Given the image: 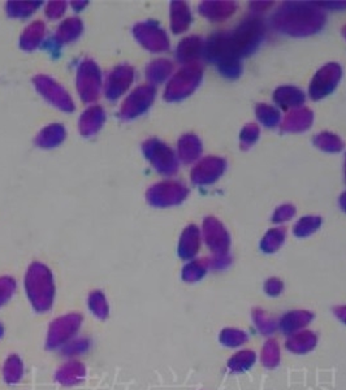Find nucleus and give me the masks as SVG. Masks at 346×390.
<instances>
[{"label":"nucleus","instance_id":"10","mask_svg":"<svg viewBox=\"0 0 346 390\" xmlns=\"http://www.w3.org/2000/svg\"><path fill=\"white\" fill-rule=\"evenodd\" d=\"M136 77L134 68L128 64L117 66L109 71L106 81L103 83L105 97L108 100H117L129 90Z\"/></svg>","mask_w":346,"mask_h":390},{"label":"nucleus","instance_id":"35","mask_svg":"<svg viewBox=\"0 0 346 390\" xmlns=\"http://www.w3.org/2000/svg\"><path fill=\"white\" fill-rule=\"evenodd\" d=\"M88 4V1H72V8L74 11H81L85 8V6Z\"/></svg>","mask_w":346,"mask_h":390},{"label":"nucleus","instance_id":"28","mask_svg":"<svg viewBox=\"0 0 346 390\" xmlns=\"http://www.w3.org/2000/svg\"><path fill=\"white\" fill-rule=\"evenodd\" d=\"M16 280L9 276L0 277V307L4 306L16 291Z\"/></svg>","mask_w":346,"mask_h":390},{"label":"nucleus","instance_id":"13","mask_svg":"<svg viewBox=\"0 0 346 390\" xmlns=\"http://www.w3.org/2000/svg\"><path fill=\"white\" fill-rule=\"evenodd\" d=\"M86 368L80 360H69L61 365L55 374V380L63 386H74L83 382Z\"/></svg>","mask_w":346,"mask_h":390},{"label":"nucleus","instance_id":"6","mask_svg":"<svg viewBox=\"0 0 346 390\" xmlns=\"http://www.w3.org/2000/svg\"><path fill=\"white\" fill-rule=\"evenodd\" d=\"M33 83L37 92H40L42 97L54 107L59 108L60 111H64V112L73 111L74 103L72 97L54 78L44 75H35Z\"/></svg>","mask_w":346,"mask_h":390},{"label":"nucleus","instance_id":"9","mask_svg":"<svg viewBox=\"0 0 346 390\" xmlns=\"http://www.w3.org/2000/svg\"><path fill=\"white\" fill-rule=\"evenodd\" d=\"M133 34L141 44L151 52L168 50L169 41L165 30L155 21H145L133 28Z\"/></svg>","mask_w":346,"mask_h":390},{"label":"nucleus","instance_id":"32","mask_svg":"<svg viewBox=\"0 0 346 390\" xmlns=\"http://www.w3.org/2000/svg\"><path fill=\"white\" fill-rule=\"evenodd\" d=\"M319 225V219H313V217H309V219H304L298 223L297 226V232L299 233V236H306L307 233L311 232L314 229H316Z\"/></svg>","mask_w":346,"mask_h":390},{"label":"nucleus","instance_id":"27","mask_svg":"<svg viewBox=\"0 0 346 390\" xmlns=\"http://www.w3.org/2000/svg\"><path fill=\"white\" fill-rule=\"evenodd\" d=\"M276 98L278 102L280 103L282 107H287L288 104H297V103H301L302 102V92L294 90L292 87H282L279 92H276Z\"/></svg>","mask_w":346,"mask_h":390},{"label":"nucleus","instance_id":"18","mask_svg":"<svg viewBox=\"0 0 346 390\" xmlns=\"http://www.w3.org/2000/svg\"><path fill=\"white\" fill-rule=\"evenodd\" d=\"M201 51H202V41L196 37H190L179 44L176 56L182 64H191V61L199 56Z\"/></svg>","mask_w":346,"mask_h":390},{"label":"nucleus","instance_id":"4","mask_svg":"<svg viewBox=\"0 0 346 390\" xmlns=\"http://www.w3.org/2000/svg\"><path fill=\"white\" fill-rule=\"evenodd\" d=\"M202 77V69L197 64H188L181 68L167 85L165 98L169 102L181 100L197 87Z\"/></svg>","mask_w":346,"mask_h":390},{"label":"nucleus","instance_id":"19","mask_svg":"<svg viewBox=\"0 0 346 390\" xmlns=\"http://www.w3.org/2000/svg\"><path fill=\"white\" fill-rule=\"evenodd\" d=\"M199 249V231L197 226L191 225L185 229L180 240L179 246V254L184 259H190L197 254Z\"/></svg>","mask_w":346,"mask_h":390},{"label":"nucleus","instance_id":"15","mask_svg":"<svg viewBox=\"0 0 346 390\" xmlns=\"http://www.w3.org/2000/svg\"><path fill=\"white\" fill-rule=\"evenodd\" d=\"M222 160L215 158H207L202 160L191 173V178L196 183H210L222 173Z\"/></svg>","mask_w":346,"mask_h":390},{"label":"nucleus","instance_id":"8","mask_svg":"<svg viewBox=\"0 0 346 390\" xmlns=\"http://www.w3.org/2000/svg\"><path fill=\"white\" fill-rule=\"evenodd\" d=\"M188 195V189L180 183L165 181L151 186L148 190L146 198L150 205L155 207H168L179 205Z\"/></svg>","mask_w":346,"mask_h":390},{"label":"nucleus","instance_id":"34","mask_svg":"<svg viewBox=\"0 0 346 390\" xmlns=\"http://www.w3.org/2000/svg\"><path fill=\"white\" fill-rule=\"evenodd\" d=\"M292 214H293V209L289 207V206H285V207H281L280 209L278 211V214L275 216V219H278L279 216H282L284 220H287V219H289V217L292 216ZM282 217H281V220H282Z\"/></svg>","mask_w":346,"mask_h":390},{"label":"nucleus","instance_id":"33","mask_svg":"<svg viewBox=\"0 0 346 390\" xmlns=\"http://www.w3.org/2000/svg\"><path fill=\"white\" fill-rule=\"evenodd\" d=\"M256 135H258V129H256V126L250 125V126H247L246 129L244 130L242 141L251 143V142H254V140H256Z\"/></svg>","mask_w":346,"mask_h":390},{"label":"nucleus","instance_id":"21","mask_svg":"<svg viewBox=\"0 0 346 390\" xmlns=\"http://www.w3.org/2000/svg\"><path fill=\"white\" fill-rule=\"evenodd\" d=\"M201 151V142L193 134H186L179 141V157L184 163H191L193 160H196Z\"/></svg>","mask_w":346,"mask_h":390},{"label":"nucleus","instance_id":"20","mask_svg":"<svg viewBox=\"0 0 346 390\" xmlns=\"http://www.w3.org/2000/svg\"><path fill=\"white\" fill-rule=\"evenodd\" d=\"M172 68V63L169 60H165V59L154 60L146 68V77H148V83H154V85L163 83L171 75Z\"/></svg>","mask_w":346,"mask_h":390},{"label":"nucleus","instance_id":"29","mask_svg":"<svg viewBox=\"0 0 346 390\" xmlns=\"http://www.w3.org/2000/svg\"><path fill=\"white\" fill-rule=\"evenodd\" d=\"M205 272V267L201 262H193L184 268V280L185 281H196Z\"/></svg>","mask_w":346,"mask_h":390},{"label":"nucleus","instance_id":"23","mask_svg":"<svg viewBox=\"0 0 346 390\" xmlns=\"http://www.w3.org/2000/svg\"><path fill=\"white\" fill-rule=\"evenodd\" d=\"M24 376V363L21 358L12 354L7 358L6 363L3 365V379L9 385H15L21 382Z\"/></svg>","mask_w":346,"mask_h":390},{"label":"nucleus","instance_id":"25","mask_svg":"<svg viewBox=\"0 0 346 390\" xmlns=\"http://www.w3.org/2000/svg\"><path fill=\"white\" fill-rule=\"evenodd\" d=\"M41 1H8L7 13L13 18H25L33 15L40 8Z\"/></svg>","mask_w":346,"mask_h":390},{"label":"nucleus","instance_id":"3","mask_svg":"<svg viewBox=\"0 0 346 390\" xmlns=\"http://www.w3.org/2000/svg\"><path fill=\"white\" fill-rule=\"evenodd\" d=\"M83 322V315L77 312L56 317L49 324L46 348L49 350L63 348L69 341L73 340L74 336L80 331Z\"/></svg>","mask_w":346,"mask_h":390},{"label":"nucleus","instance_id":"26","mask_svg":"<svg viewBox=\"0 0 346 390\" xmlns=\"http://www.w3.org/2000/svg\"><path fill=\"white\" fill-rule=\"evenodd\" d=\"M90 340L86 339V337L71 340L61 348V354L68 358L77 357V355H81V354L90 349Z\"/></svg>","mask_w":346,"mask_h":390},{"label":"nucleus","instance_id":"17","mask_svg":"<svg viewBox=\"0 0 346 390\" xmlns=\"http://www.w3.org/2000/svg\"><path fill=\"white\" fill-rule=\"evenodd\" d=\"M46 37V25L43 21H34L26 26L20 37V47L25 51H33L38 49Z\"/></svg>","mask_w":346,"mask_h":390},{"label":"nucleus","instance_id":"14","mask_svg":"<svg viewBox=\"0 0 346 390\" xmlns=\"http://www.w3.org/2000/svg\"><path fill=\"white\" fill-rule=\"evenodd\" d=\"M340 69L338 66L323 68L314 80L311 86V95L314 98H321L333 90V86L338 83Z\"/></svg>","mask_w":346,"mask_h":390},{"label":"nucleus","instance_id":"5","mask_svg":"<svg viewBox=\"0 0 346 390\" xmlns=\"http://www.w3.org/2000/svg\"><path fill=\"white\" fill-rule=\"evenodd\" d=\"M143 154L148 158L151 166L157 169L159 173L165 176L174 175L179 163L172 149L159 140H148L142 146Z\"/></svg>","mask_w":346,"mask_h":390},{"label":"nucleus","instance_id":"30","mask_svg":"<svg viewBox=\"0 0 346 390\" xmlns=\"http://www.w3.org/2000/svg\"><path fill=\"white\" fill-rule=\"evenodd\" d=\"M258 116L261 118V121L268 126L276 125L279 121V114L268 106H259L258 107Z\"/></svg>","mask_w":346,"mask_h":390},{"label":"nucleus","instance_id":"22","mask_svg":"<svg viewBox=\"0 0 346 390\" xmlns=\"http://www.w3.org/2000/svg\"><path fill=\"white\" fill-rule=\"evenodd\" d=\"M189 8L182 1H173L171 7V21H172L173 33H182L188 29L190 24Z\"/></svg>","mask_w":346,"mask_h":390},{"label":"nucleus","instance_id":"12","mask_svg":"<svg viewBox=\"0 0 346 390\" xmlns=\"http://www.w3.org/2000/svg\"><path fill=\"white\" fill-rule=\"evenodd\" d=\"M105 120H106V114L103 108L100 106H91L88 109H85V112L80 117V123H78L80 133L83 134V137L95 135L102 129Z\"/></svg>","mask_w":346,"mask_h":390},{"label":"nucleus","instance_id":"16","mask_svg":"<svg viewBox=\"0 0 346 390\" xmlns=\"http://www.w3.org/2000/svg\"><path fill=\"white\" fill-rule=\"evenodd\" d=\"M66 128L61 124L47 125L35 137V145L41 149L58 147L66 140Z\"/></svg>","mask_w":346,"mask_h":390},{"label":"nucleus","instance_id":"31","mask_svg":"<svg viewBox=\"0 0 346 390\" xmlns=\"http://www.w3.org/2000/svg\"><path fill=\"white\" fill-rule=\"evenodd\" d=\"M66 1H60V0H55V1H49V4L46 6V16L51 18V20H56L59 17L63 16L66 13Z\"/></svg>","mask_w":346,"mask_h":390},{"label":"nucleus","instance_id":"1","mask_svg":"<svg viewBox=\"0 0 346 390\" xmlns=\"http://www.w3.org/2000/svg\"><path fill=\"white\" fill-rule=\"evenodd\" d=\"M25 291L37 312H47L54 305L55 284L49 267L34 262L25 274Z\"/></svg>","mask_w":346,"mask_h":390},{"label":"nucleus","instance_id":"11","mask_svg":"<svg viewBox=\"0 0 346 390\" xmlns=\"http://www.w3.org/2000/svg\"><path fill=\"white\" fill-rule=\"evenodd\" d=\"M83 21L78 17H69L58 26L51 43L56 47L69 44L76 39H78V37L83 34Z\"/></svg>","mask_w":346,"mask_h":390},{"label":"nucleus","instance_id":"2","mask_svg":"<svg viewBox=\"0 0 346 390\" xmlns=\"http://www.w3.org/2000/svg\"><path fill=\"white\" fill-rule=\"evenodd\" d=\"M77 92L85 103H94L103 92V75L95 61L85 59L77 69Z\"/></svg>","mask_w":346,"mask_h":390},{"label":"nucleus","instance_id":"36","mask_svg":"<svg viewBox=\"0 0 346 390\" xmlns=\"http://www.w3.org/2000/svg\"><path fill=\"white\" fill-rule=\"evenodd\" d=\"M3 336H4V327H3V324L0 323V340Z\"/></svg>","mask_w":346,"mask_h":390},{"label":"nucleus","instance_id":"24","mask_svg":"<svg viewBox=\"0 0 346 390\" xmlns=\"http://www.w3.org/2000/svg\"><path fill=\"white\" fill-rule=\"evenodd\" d=\"M88 305H89L91 312L98 319L105 320L109 316V305H108L107 299H106L103 291H91L89 299H88Z\"/></svg>","mask_w":346,"mask_h":390},{"label":"nucleus","instance_id":"7","mask_svg":"<svg viewBox=\"0 0 346 390\" xmlns=\"http://www.w3.org/2000/svg\"><path fill=\"white\" fill-rule=\"evenodd\" d=\"M157 90L153 85H142L134 89L123 102L119 117L121 120H132L143 115L154 103Z\"/></svg>","mask_w":346,"mask_h":390}]
</instances>
